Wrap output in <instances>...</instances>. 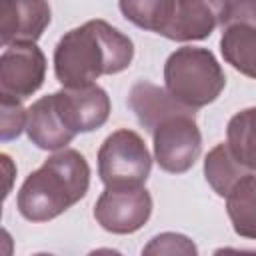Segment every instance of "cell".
Listing matches in <instances>:
<instances>
[{
  "label": "cell",
  "instance_id": "obj_1",
  "mask_svg": "<svg viewBox=\"0 0 256 256\" xmlns=\"http://www.w3.org/2000/svg\"><path fill=\"white\" fill-rule=\"evenodd\" d=\"M134 44L106 20H88L66 32L54 48V74L64 88L94 84L132 64Z\"/></svg>",
  "mask_w": 256,
  "mask_h": 256
},
{
  "label": "cell",
  "instance_id": "obj_2",
  "mask_svg": "<svg viewBox=\"0 0 256 256\" xmlns=\"http://www.w3.org/2000/svg\"><path fill=\"white\" fill-rule=\"evenodd\" d=\"M90 186V166L78 150L64 148L30 172L18 190V212L30 222H48L80 202Z\"/></svg>",
  "mask_w": 256,
  "mask_h": 256
},
{
  "label": "cell",
  "instance_id": "obj_3",
  "mask_svg": "<svg viewBox=\"0 0 256 256\" xmlns=\"http://www.w3.org/2000/svg\"><path fill=\"white\" fill-rule=\"evenodd\" d=\"M166 90L182 104L198 110L214 102L226 86V76L208 48L182 46L164 64Z\"/></svg>",
  "mask_w": 256,
  "mask_h": 256
},
{
  "label": "cell",
  "instance_id": "obj_4",
  "mask_svg": "<svg viewBox=\"0 0 256 256\" xmlns=\"http://www.w3.org/2000/svg\"><path fill=\"white\" fill-rule=\"evenodd\" d=\"M150 170L152 156L134 130L112 132L98 150V176L104 186H142Z\"/></svg>",
  "mask_w": 256,
  "mask_h": 256
},
{
  "label": "cell",
  "instance_id": "obj_5",
  "mask_svg": "<svg viewBox=\"0 0 256 256\" xmlns=\"http://www.w3.org/2000/svg\"><path fill=\"white\" fill-rule=\"evenodd\" d=\"M152 138L154 158L164 172H188L202 150V134L196 124V110L166 118L154 128Z\"/></svg>",
  "mask_w": 256,
  "mask_h": 256
},
{
  "label": "cell",
  "instance_id": "obj_6",
  "mask_svg": "<svg viewBox=\"0 0 256 256\" xmlns=\"http://www.w3.org/2000/svg\"><path fill=\"white\" fill-rule=\"evenodd\" d=\"M152 214V196L144 186H106L94 204L96 222L112 234L140 230Z\"/></svg>",
  "mask_w": 256,
  "mask_h": 256
},
{
  "label": "cell",
  "instance_id": "obj_7",
  "mask_svg": "<svg viewBox=\"0 0 256 256\" xmlns=\"http://www.w3.org/2000/svg\"><path fill=\"white\" fill-rule=\"evenodd\" d=\"M224 60L248 78H256V0H234L222 26Z\"/></svg>",
  "mask_w": 256,
  "mask_h": 256
},
{
  "label": "cell",
  "instance_id": "obj_8",
  "mask_svg": "<svg viewBox=\"0 0 256 256\" xmlns=\"http://www.w3.org/2000/svg\"><path fill=\"white\" fill-rule=\"evenodd\" d=\"M46 76V58L36 42L12 44L0 56V98L26 100Z\"/></svg>",
  "mask_w": 256,
  "mask_h": 256
},
{
  "label": "cell",
  "instance_id": "obj_9",
  "mask_svg": "<svg viewBox=\"0 0 256 256\" xmlns=\"http://www.w3.org/2000/svg\"><path fill=\"white\" fill-rule=\"evenodd\" d=\"M232 4L234 0H176L174 16L162 36L176 42L204 40L224 26Z\"/></svg>",
  "mask_w": 256,
  "mask_h": 256
},
{
  "label": "cell",
  "instance_id": "obj_10",
  "mask_svg": "<svg viewBox=\"0 0 256 256\" xmlns=\"http://www.w3.org/2000/svg\"><path fill=\"white\" fill-rule=\"evenodd\" d=\"M66 126L74 134L98 130L110 116V98L98 84L64 88L54 92Z\"/></svg>",
  "mask_w": 256,
  "mask_h": 256
},
{
  "label": "cell",
  "instance_id": "obj_11",
  "mask_svg": "<svg viewBox=\"0 0 256 256\" xmlns=\"http://www.w3.org/2000/svg\"><path fill=\"white\" fill-rule=\"evenodd\" d=\"M52 18L46 0H0V42L2 46L36 42Z\"/></svg>",
  "mask_w": 256,
  "mask_h": 256
},
{
  "label": "cell",
  "instance_id": "obj_12",
  "mask_svg": "<svg viewBox=\"0 0 256 256\" xmlns=\"http://www.w3.org/2000/svg\"><path fill=\"white\" fill-rule=\"evenodd\" d=\"M26 132L30 142L36 144L40 150H60L76 136L66 126L54 94L42 96L28 108Z\"/></svg>",
  "mask_w": 256,
  "mask_h": 256
},
{
  "label": "cell",
  "instance_id": "obj_13",
  "mask_svg": "<svg viewBox=\"0 0 256 256\" xmlns=\"http://www.w3.org/2000/svg\"><path fill=\"white\" fill-rule=\"evenodd\" d=\"M128 106L134 112V116L138 118L140 126L146 128L150 134L166 118L194 110V108L178 102L166 88H160L148 80H140L130 88Z\"/></svg>",
  "mask_w": 256,
  "mask_h": 256
},
{
  "label": "cell",
  "instance_id": "obj_14",
  "mask_svg": "<svg viewBox=\"0 0 256 256\" xmlns=\"http://www.w3.org/2000/svg\"><path fill=\"white\" fill-rule=\"evenodd\" d=\"M232 228L242 238L256 240V174H246L226 196Z\"/></svg>",
  "mask_w": 256,
  "mask_h": 256
},
{
  "label": "cell",
  "instance_id": "obj_15",
  "mask_svg": "<svg viewBox=\"0 0 256 256\" xmlns=\"http://www.w3.org/2000/svg\"><path fill=\"white\" fill-rule=\"evenodd\" d=\"M246 174H250V172H248V170L238 162V158L232 154L228 142L216 144V146L208 152V156H206V160H204V176H206V182H208L210 188H212L218 196H222V198H226V196L230 194V190H232Z\"/></svg>",
  "mask_w": 256,
  "mask_h": 256
},
{
  "label": "cell",
  "instance_id": "obj_16",
  "mask_svg": "<svg viewBox=\"0 0 256 256\" xmlns=\"http://www.w3.org/2000/svg\"><path fill=\"white\" fill-rule=\"evenodd\" d=\"M226 142L238 162L256 174V106L236 112L226 128Z\"/></svg>",
  "mask_w": 256,
  "mask_h": 256
},
{
  "label": "cell",
  "instance_id": "obj_17",
  "mask_svg": "<svg viewBox=\"0 0 256 256\" xmlns=\"http://www.w3.org/2000/svg\"><path fill=\"white\" fill-rule=\"evenodd\" d=\"M118 6L122 16L134 26L164 34L174 16L176 0H118Z\"/></svg>",
  "mask_w": 256,
  "mask_h": 256
},
{
  "label": "cell",
  "instance_id": "obj_18",
  "mask_svg": "<svg viewBox=\"0 0 256 256\" xmlns=\"http://www.w3.org/2000/svg\"><path fill=\"white\" fill-rule=\"evenodd\" d=\"M28 110H24L22 100L14 98H0V140L8 142L20 136L26 128Z\"/></svg>",
  "mask_w": 256,
  "mask_h": 256
},
{
  "label": "cell",
  "instance_id": "obj_19",
  "mask_svg": "<svg viewBox=\"0 0 256 256\" xmlns=\"http://www.w3.org/2000/svg\"><path fill=\"white\" fill-rule=\"evenodd\" d=\"M144 254H198V248L192 244L190 238L176 234V232H164L150 240L148 246L142 250Z\"/></svg>",
  "mask_w": 256,
  "mask_h": 256
},
{
  "label": "cell",
  "instance_id": "obj_20",
  "mask_svg": "<svg viewBox=\"0 0 256 256\" xmlns=\"http://www.w3.org/2000/svg\"><path fill=\"white\" fill-rule=\"evenodd\" d=\"M2 164H4L6 180H8V184H6V188H4V198H6V196H8V192H10V180H12V162H10L8 154H2Z\"/></svg>",
  "mask_w": 256,
  "mask_h": 256
}]
</instances>
